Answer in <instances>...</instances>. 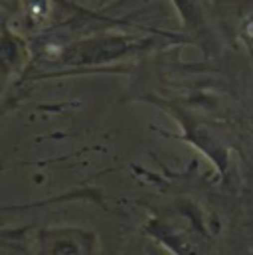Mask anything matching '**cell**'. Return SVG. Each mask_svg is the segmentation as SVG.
<instances>
[{
    "mask_svg": "<svg viewBox=\"0 0 253 255\" xmlns=\"http://www.w3.org/2000/svg\"><path fill=\"white\" fill-rule=\"evenodd\" d=\"M36 255H93V238L81 230H46L38 238Z\"/></svg>",
    "mask_w": 253,
    "mask_h": 255,
    "instance_id": "7a4b0ae2",
    "label": "cell"
},
{
    "mask_svg": "<svg viewBox=\"0 0 253 255\" xmlns=\"http://www.w3.org/2000/svg\"><path fill=\"white\" fill-rule=\"evenodd\" d=\"M132 46H134L132 40L119 38V36L83 40V42L71 46L69 52L65 54V58L71 64H101V62L121 58Z\"/></svg>",
    "mask_w": 253,
    "mask_h": 255,
    "instance_id": "6da1fadb",
    "label": "cell"
},
{
    "mask_svg": "<svg viewBox=\"0 0 253 255\" xmlns=\"http://www.w3.org/2000/svg\"><path fill=\"white\" fill-rule=\"evenodd\" d=\"M22 44L16 36L8 32V28L2 30V67L4 75H8L10 69H16L18 64L22 62Z\"/></svg>",
    "mask_w": 253,
    "mask_h": 255,
    "instance_id": "3957f363",
    "label": "cell"
},
{
    "mask_svg": "<svg viewBox=\"0 0 253 255\" xmlns=\"http://www.w3.org/2000/svg\"><path fill=\"white\" fill-rule=\"evenodd\" d=\"M22 10L32 24H40L48 16V0H22Z\"/></svg>",
    "mask_w": 253,
    "mask_h": 255,
    "instance_id": "277c9868",
    "label": "cell"
}]
</instances>
